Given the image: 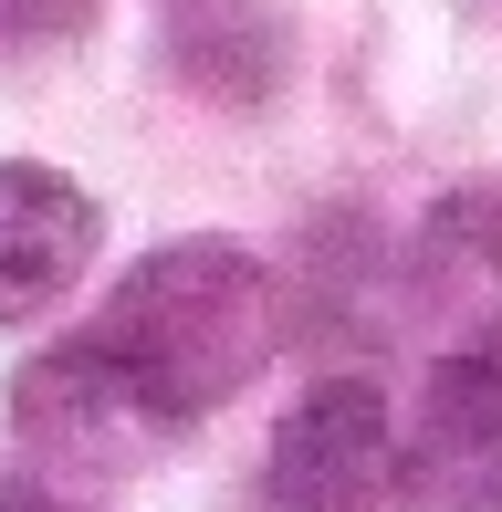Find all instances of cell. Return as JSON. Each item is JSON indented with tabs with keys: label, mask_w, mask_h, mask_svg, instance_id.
I'll return each instance as SVG.
<instances>
[{
	"label": "cell",
	"mask_w": 502,
	"mask_h": 512,
	"mask_svg": "<svg viewBox=\"0 0 502 512\" xmlns=\"http://www.w3.org/2000/svg\"><path fill=\"white\" fill-rule=\"evenodd\" d=\"M398 460H408V512H502V366L429 356Z\"/></svg>",
	"instance_id": "277c9868"
},
{
	"label": "cell",
	"mask_w": 502,
	"mask_h": 512,
	"mask_svg": "<svg viewBox=\"0 0 502 512\" xmlns=\"http://www.w3.org/2000/svg\"><path fill=\"white\" fill-rule=\"evenodd\" d=\"M408 314L440 356L502 366V189H440L408 230Z\"/></svg>",
	"instance_id": "3957f363"
},
{
	"label": "cell",
	"mask_w": 502,
	"mask_h": 512,
	"mask_svg": "<svg viewBox=\"0 0 502 512\" xmlns=\"http://www.w3.org/2000/svg\"><path fill=\"white\" fill-rule=\"evenodd\" d=\"M105 241V209L74 189L63 168L0 157V324H42L63 293L84 283Z\"/></svg>",
	"instance_id": "8992f818"
},
{
	"label": "cell",
	"mask_w": 502,
	"mask_h": 512,
	"mask_svg": "<svg viewBox=\"0 0 502 512\" xmlns=\"http://www.w3.org/2000/svg\"><path fill=\"white\" fill-rule=\"evenodd\" d=\"M11 429L32 439L42 460H63V471H126V460H147L157 439H168L95 345H53V356L21 366L11 377Z\"/></svg>",
	"instance_id": "5b68a950"
},
{
	"label": "cell",
	"mask_w": 502,
	"mask_h": 512,
	"mask_svg": "<svg viewBox=\"0 0 502 512\" xmlns=\"http://www.w3.org/2000/svg\"><path fill=\"white\" fill-rule=\"evenodd\" d=\"M0 512H63V502H32V492H0Z\"/></svg>",
	"instance_id": "ba28073f"
},
{
	"label": "cell",
	"mask_w": 502,
	"mask_h": 512,
	"mask_svg": "<svg viewBox=\"0 0 502 512\" xmlns=\"http://www.w3.org/2000/svg\"><path fill=\"white\" fill-rule=\"evenodd\" d=\"M262 502L272 512H408L398 418L367 377H325L314 398H293L262 460Z\"/></svg>",
	"instance_id": "7a4b0ae2"
},
{
	"label": "cell",
	"mask_w": 502,
	"mask_h": 512,
	"mask_svg": "<svg viewBox=\"0 0 502 512\" xmlns=\"http://www.w3.org/2000/svg\"><path fill=\"white\" fill-rule=\"evenodd\" d=\"M84 345L136 387V408H147L157 429H189V418L231 408L272 366L283 304H272V272L251 262L241 241L189 230V241L147 251V262L105 293V314H95Z\"/></svg>",
	"instance_id": "6da1fadb"
},
{
	"label": "cell",
	"mask_w": 502,
	"mask_h": 512,
	"mask_svg": "<svg viewBox=\"0 0 502 512\" xmlns=\"http://www.w3.org/2000/svg\"><path fill=\"white\" fill-rule=\"evenodd\" d=\"M95 21V0H0V53H42V42H74Z\"/></svg>",
	"instance_id": "52a82bcc"
}]
</instances>
